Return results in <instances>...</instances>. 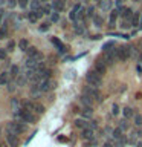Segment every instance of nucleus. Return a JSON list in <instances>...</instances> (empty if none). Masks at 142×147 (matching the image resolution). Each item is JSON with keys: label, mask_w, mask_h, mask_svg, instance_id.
Segmentation results:
<instances>
[{"label": "nucleus", "mask_w": 142, "mask_h": 147, "mask_svg": "<svg viewBox=\"0 0 142 147\" xmlns=\"http://www.w3.org/2000/svg\"><path fill=\"white\" fill-rule=\"evenodd\" d=\"M25 130H26V124L23 121H9L6 124V133H11V135L18 136Z\"/></svg>", "instance_id": "obj_1"}, {"label": "nucleus", "mask_w": 142, "mask_h": 147, "mask_svg": "<svg viewBox=\"0 0 142 147\" xmlns=\"http://www.w3.org/2000/svg\"><path fill=\"white\" fill-rule=\"evenodd\" d=\"M86 81L89 83L92 87H96V89H98V87L102 84V77L95 71H89L86 74Z\"/></svg>", "instance_id": "obj_2"}, {"label": "nucleus", "mask_w": 142, "mask_h": 147, "mask_svg": "<svg viewBox=\"0 0 142 147\" xmlns=\"http://www.w3.org/2000/svg\"><path fill=\"white\" fill-rule=\"evenodd\" d=\"M82 95H87V96H90V98H93L96 103H101L104 98L101 96L99 94V90L96 89V87H92V86H86L84 89H82Z\"/></svg>", "instance_id": "obj_3"}, {"label": "nucleus", "mask_w": 142, "mask_h": 147, "mask_svg": "<svg viewBox=\"0 0 142 147\" xmlns=\"http://www.w3.org/2000/svg\"><path fill=\"white\" fill-rule=\"evenodd\" d=\"M23 107L31 110V112H34L35 115H43L44 113V106L40 104V103H34V101H26V103H23Z\"/></svg>", "instance_id": "obj_4"}, {"label": "nucleus", "mask_w": 142, "mask_h": 147, "mask_svg": "<svg viewBox=\"0 0 142 147\" xmlns=\"http://www.w3.org/2000/svg\"><path fill=\"white\" fill-rule=\"evenodd\" d=\"M116 55L121 61H125V60L131 55V46H119L116 49Z\"/></svg>", "instance_id": "obj_5"}, {"label": "nucleus", "mask_w": 142, "mask_h": 147, "mask_svg": "<svg viewBox=\"0 0 142 147\" xmlns=\"http://www.w3.org/2000/svg\"><path fill=\"white\" fill-rule=\"evenodd\" d=\"M118 58L116 55V49L110 51V52H105L104 57H102V61L105 63V66H112V64H115V60Z\"/></svg>", "instance_id": "obj_6"}, {"label": "nucleus", "mask_w": 142, "mask_h": 147, "mask_svg": "<svg viewBox=\"0 0 142 147\" xmlns=\"http://www.w3.org/2000/svg\"><path fill=\"white\" fill-rule=\"evenodd\" d=\"M55 86H57V83H55L52 78H50V80H46V81H43V83H40V84H38L41 92H50L52 89H55Z\"/></svg>", "instance_id": "obj_7"}, {"label": "nucleus", "mask_w": 142, "mask_h": 147, "mask_svg": "<svg viewBox=\"0 0 142 147\" xmlns=\"http://www.w3.org/2000/svg\"><path fill=\"white\" fill-rule=\"evenodd\" d=\"M98 6L101 11H110L113 6V0H98Z\"/></svg>", "instance_id": "obj_8"}, {"label": "nucleus", "mask_w": 142, "mask_h": 147, "mask_svg": "<svg viewBox=\"0 0 142 147\" xmlns=\"http://www.w3.org/2000/svg\"><path fill=\"white\" fill-rule=\"evenodd\" d=\"M80 103L84 106V107H92L96 101L93 98H90V96H87V95H81V98H80Z\"/></svg>", "instance_id": "obj_9"}, {"label": "nucleus", "mask_w": 142, "mask_h": 147, "mask_svg": "<svg viewBox=\"0 0 142 147\" xmlns=\"http://www.w3.org/2000/svg\"><path fill=\"white\" fill-rule=\"evenodd\" d=\"M93 71H95V72H98L99 75H104L105 71H107V66H105V63H104V61H101V60H99V61H96V63H95V69H93Z\"/></svg>", "instance_id": "obj_10"}, {"label": "nucleus", "mask_w": 142, "mask_h": 147, "mask_svg": "<svg viewBox=\"0 0 142 147\" xmlns=\"http://www.w3.org/2000/svg\"><path fill=\"white\" fill-rule=\"evenodd\" d=\"M133 9L131 8H128V6H124V8H121V16L125 18V20H131L133 18Z\"/></svg>", "instance_id": "obj_11"}, {"label": "nucleus", "mask_w": 142, "mask_h": 147, "mask_svg": "<svg viewBox=\"0 0 142 147\" xmlns=\"http://www.w3.org/2000/svg\"><path fill=\"white\" fill-rule=\"evenodd\" d=\"M75 126H76L78 129H81L82 132L87 130V129H90V124H89V121H87V119H82V118L76 119V121H75Z\"/></svg>", "instance_id": "obj_12"}, {"label": "nucleus", "mask_w": 142, "mask_h": 147, "mask_svg": "<svg viewBox=\"0 0 142 147\" xmlns=\"http://www.w3.org/2000/svg\"><path fill=\"white\" fill-rule=\"evenodd\" d=\"M43 2L41 0H31V11H34V12H38V11H43V5H41Z\"/></svg>", "instance_id": "obj_13"}, {"label": "nucleus", "mask_w": 142, "mask_h": 147, "mask_svg": "<svg viewBox=\"0 0 142 147\" xmlns=\"http://www.w3.org/2000/svg\"><path fill=\"white\" fill-rule=\"evenodd\" d=\"M6 141L11 147H18V144H20V142H18V136L11 135V133H6Z\"/></svg>", "instance_id": "obj_14"}, {"label": "nucleus", "mask_w": 142, "mask_h": 147, "mask_svg": "<svg viewBox=\"0 0 142 147\" xmlns=\"http://www.w3.org/2000/svg\"><path fill=\"white\" fill-rule=\"evenodd\" d=\"M80 112H81L82 119H90L92 117H93V109L92 107H82Z\"/></svg>", "instance_id": "obj_15"}, {"label": "nucleus", "mask_w": 142, "mask_h": 147, "mask_svg": "<svg viewBox=\"0 0 142 147\" xmlns=\"http://www.w3.org/2000/svg\"><path fill=\"white\" fill-rule=\"evenodd\" d=\"M64 3H66V2H61V0H54V2H52L54 11L55 12H61L63 9H64Z\"/></svg>", "instance_id": "obj_16"}, {"label": "nucleus", "mask_w": 142, "mask_h": 147, "mask_svg": "<svg viewBox=\"0 0 142 147\" xmlns=\"http://www.w3.org/2000/svg\"><path fill=\"white\" fill-rule=\"evenodd\" d=\"M41 94H43V92L40 90L38 84H34V86L31 87V95H32V98H38V96H41Z\"/></svg>", "instance_id": "obj_17"}, {"label": "nucleus", "mask_w": 142, "mask_h": 147, "mask_svg": "<svg viewBox=\"0 0 142 147\" xmlns=\"http://www.w3.org/2000/svg\"><path fill=\"white\" fill-rule=\"evenodd\" d=\"M29 48H31V46H29V41H27L26 38L18 40V49H20V51H25V52H26Z\"/></svg>", "instance_id": "obj_18"}, {"label": "nucleus", "mask_w": 142, "mask_h": 147, "mask_svg": "<svg viewBox=\"0 0 142 147\" xmlns=\"http://www.w3.org/2000/svg\"><path fill=\"white\" fill-rule=\"evenodd\" d=\"M115 46H116V43L115 41H107V43H104L102 45V52H110V51H113L115 49Z\"/></svg>", "instance_id": "obj_19"}, {"label": "nucleus", "mask_w": 142, "mask_h": 147, "mask_svg": "<svg viewBox=\"0 0 142 147\" xmlns=\"http://www.w3.org/2000/svg\"><path fill=\"white\" fill-rule=\"evenodd\" d=\"M50 41H52V45L57 46V49L60 51V52H64V45H63L58 38H57V37H52V38H50Z\"/></svg>", "instance_id": "obj_20"}, {"label": "nucleus", "mask_w": 142, "mask_h": 147, "mask_svg": "<svg viewBox=\"0 0 142 147\" xmlns=\"http://www.w3.org/2000/svg\"><path fill=\"white\" fill-rule=\"evenodd\" d=\"M92 20H93L95 26H98V28H101V26H102V23H104V18H102V16H99V14H96Z\"/></svg>", "instance_id": "obj_21"}, {"label": "nucleus", "mask_w": 142, "mask_h": 147, "mask_svg": "<svg viewBox=\"0 0 142 147\" xmlns=\"http://www.w3.org/2000/svg\"><path fill=\"white\" fill-rule=\"evenodd\" d=\"M122 130L119 127H116V129H113V133H112V138L113 140H116V141H119V140H122Z\"/></svg>", "instance_id": "obj_22"}, {"label": "nucleus", "mask_w": 142, "mask_h": 147, "mask_svg": "<svg viewBox=\"0 0 142 147\" xmlns=\"http://www.w3.org/2000/svg\"><path fill=\"white\" fill-rule=\"evenodd\" d=\"M122 113H124V117H125V119L135 117V112H133L131 107H124V109H122Z\"/></svg>", "instance_id": "obj_23"}, {"label": "nucleus", "mask_w": 142, "mask_h": 147, "mask_svg": "<svg viewBox=\"0 0 142 147\" xmlns=\"http://www.w3.org/2000/svg\"><path fill=\"white\" fill-rule=\"evenodd\" d=\"M119 16V12H118V9H115V11L110 12V26H115V23H116V18Z\"/></svg>", "instance_id": "obj_24"}, {"label": "nucleus", "mask_w": 142, "mask_h": 147, "mask_svg": "<svg viewBox=\"0 0 142 147\" xmlns=\"http://www.w3.org/2000/svg\"><path fill=\"white\" fill-rule=\"evenodd\" d=\"M9 83V74L8 72H2L0 74V84H8Z\"/></svg>", "instance_id": "obj_25"}, {"label": "nucleus", "mask_w": 142, "mask_h": 147, "mask_svg": "<svg viewBox=\"0 0 142 147\" xmlns=\"http://www.w3.org/2000/svg\"><path fill=\"white\" fill-rule=\"evenodd\" d=\"M141 135H142V130H133L131 132V136H130V140H128V141H130V142H136V140Z\"/></svg>", "instance_id": "obj_26"}, {"label": "nucleus", "mask_w": 142, "mask_h": 147, "mask_svg": "<svg viewBox=\"0 0 142 147\" xmlns=\"http://www.w3.org/2000/svg\"><path fill=\"white\" fill-rule=\"evenodd\" d=\"M26 81H27V77L23 75V74H20V75L17 77V84H18V86H25Z\"/></svg>", "instance_id": "obj_27"}, {"label": "nucleus", "mask_w": 142, "mask_h": 147, "mask_svg": "<svg viewBox=\"0 0 142 147\" xmlns=\"http://www.w3.org/2000/svg\"><path fill=\"white\" fill-rule=\"evenodd\" d=\"M82 138H84V140H93V130H92V129L84 130L82 132Z\"/></svg>", "instance_id": "obj_28"}, {"label": "nucleus", "mask_w": 142, "mask_h": 147, "mask_svg": "<svg viewBox=\"0 0 142 147\" xmlns=\"http://www.w3.org/2000/svg\"><path fill=\"white\" fill-rule=\"evenodd\" d=\"M26 52H27V55H29V57H35V55H37V54H38V52H40V51H38V49H37V48H35V46H31V48H29V49H27V51H26Z\"/></svg>", "instance_id": "obj_29"}, {"label": "nucleus", "mask_w": 142, "mask_h": 147, "mask_svg": "<svg viewBox=\"0 0 142 147\" xmlns=\"http://www.w3.org/2000/svg\"><path fill=\"white\" fill-rule=\"evenodd\" d=\"M86 12H87V17H90V18H93V17L96 16V14H95V6H93V5H90V6L86 9Z\"/></svg>", "instance_id": "obj_30"}, {"label": "nucleus", "mask_w": 142, "mask_h": 147, "mask_svg": "<svg viewBox=\"0 0 142 147\" xmlns=\"http://www.w3.org/2000/svg\"><path fill=\"white\" fill-rule=\"evenodd\" d=\"M73 29H75V32H78V34H84V26H82V23H80L78 25V22L75 23V26H73Z\"/></svg>", "instance_id": "obj_31"}, {"label": "nucleus", "mask_w": 142, "mask_h": 147, "mask_svg": "<svg viewBox=\"0 0 142 147\" xmlns=\"http://www.w3.org/2000/svg\"><path fill=\"white\" fill-rule=\"evenodd\" d=\"M139 17H141L139 11L133 14V18H131V26H137V22H139Z\"/></svg>", "instance_id": "obj_32"}, {"label": "nucleus", "mask_w": 142, "mask_h": 147, "mask_svg": "<svg viewBox=\"0 0 142 147\" xmlns=\"http://www.w3.org/2000/svg\"><path fill=\"white\" fill-rule=\"evenodd\" d=\"M11 75H12V77H18V75H20V67L15 66V64H14V66H11Z\"/></svg>", "instance_id": "obj_33"}, {"label": "nucleus", "mask_w": 142, "mask_h": 147, "mask_svg": "<svg viewBox=\"0 0 142 147\" xmlns=\"http://www.w3.org/2000/svg\"><path fill=\"white\" fill-rule=\"evenodd\" d=\"M119 129L124 132V130H127L128 129V121L127 119H122V121H119Z\"/></svg>", "instance_id": "obj_34"}, {"label": "nucleus", "mask_w": 142, "mask_h": 147, "mask_svg": "<svg viewBox=\"0 0 142 147\" xmlns=\"http://www.w3.org/2000/svg\"><path fill=\"white\" fill-rule=\"evenodd\" d=\"M27 18H29L31 22H35L38 17H37V14H35L34 11H31V12H27Z\"/></svg>", "instance_id": "obj_35"}, {"label": "nucleus", "mask_w": 142, "mask_h": 147, "mask_svg": "<svg viewBox=\"0 0 142 147\" xmlns=\"http://www.w3.org/2000/svg\"><path fill=\"white\" fill-rule=\"evenodd\" d=\"M43 12L44 14H52V6H50V5H43Z\"/></svg>", "instance_id": "obj_36"}, {"label": "nucleus", "mask_w": 142, "mask_h": 147, "mask_svg": "<svg viewBox=\"0 0 142 147\" xmlns=\"http://www.w3.org/2000/svg\"><path fill=\"white\" fill-rule=\"evenodd\" d=\"M135 124L136 126H142V115H135Z\"/></svg>", "instance_id": "obj_37"}, {"label": "nucleus", "mask_w": 142, "mask_h": 147, "mask_svg": "<svg viewBox=\"0 0 142 147\" xmlns=\"http://www.w3.org/2000/svg\"><path fill=\"white\" fill-rule=\"evenodd\" d=\"M50 20H52V22H58L60 20V14L54 11L52 14H50Z\"/></svg>", "instance_id": "obj_38"}, {"label": "nucleus", "mask_w": 142, "mask_h": 147, "mask_svg": "<svg viewBox=\"0 0 142 147\" xmlns=\"http://www.w3.org/2000/svg\"><path fill=\"white\" fill-rule=\"evenodd\" d=\"M112 113H113V115H118V113H119V106H118V104H113V106H112Z\"/></svg>", "instance_id": "obj_39"}, {"label": "nucleus", "mask_w": 142, "mask_h": 147, "mask_svg": "<svg viewBox=\"0 0 142 147\" xmlns=\"http://www.w3.org/2000/svg\"><path fill=\"white\" fill-rule=\"evenodd\" d=\"M38 29H40L41 32L48 31V29H49V23H43V25H40V28H38Z\"/></svg>", "instance_id": "obj_40"}, {"label": "nucleus", "mask_w": 142, "mask_h": 147, "mask_svg": "<svg viewBox=\"0 0 142 147\" xmlns=\"http://www.w3.org/2000/svg\"><path fill=\"white\" fill-rule=\"evenodd\" d=\"M18 6L25 9V8L27 6V0H18Z\"/></svg>", "instance_id": "obj_41"}, {"label": "nucleus", "mask_w": 142, "mask_h": 147, "mask_svg": "<svg viewBox=\"0 0 142 147\" xmlns=\"http://www.w3.org/2000/svg\"><path fill=\"white\" fill-rule=\"evenodd\" d=\"M5 58H6V51L0 48V60H5Z\"/></svg>", "instance_id": "obj_42"}, {"label": "nucleus", "mask_w": 142, "mask_h": 147, "mask_svg": "<svg viewBox=\"0 0 142 147\" xmlns=\"http://www.w3.org/2000/svg\"><path fill=\"white\" fill-rule=\"evenodd\" d=\"M8 90L14 92V90H15V84H14V83H8Z\"/></svg>", "instance_id": "obj_43"}, {"label": "nucleus", "mask_w": 142, "mask_h": 147, "mask_svg": "<svg viewBox=\"0 0 142 147\" xmlns=\"http://www.w3.org/2000/svg\"><path fill=\"white\" fill-rule=\"evenodd\" d=\"M5 35H6V26H3L2 29H0V38H3Z\"/></svg>", "instance_id": "obj_44"}, {"label": "nucleus", "mask_w": 142, "mask_h": 147, "mask_svg": "<svg viewBox=\"0 0 142 147\" xmlns=\"http://www.w3.org/2000/svg\"><path fill=\"white\" fill-rule=\"evenodd\" d=\"M89 124H90V129H92V130H95V129L98 127V123H96V121H89Z\"/></svg>", "instance_id": "obj_45"}, {"label": "nucleus", "mask_w": 142, "mask_h": 147, "mask_svg": "<svg viewBox=\"0 0 142 147\" xmlns=\"http://www.w3.org/2000/svg\"><path fill=\"white\" fill-rule=\"evenodd\" d=\"M14 46H15V43H14V41H9V43H8V51H12Z\"/></svg>", "instance_id": "obj_46"}, {"label": "nucleus", "mask_w": 142, "mask_h": 147, "mask_svg": "<svg viewBox=\"0 0 142 147\" xmlns=\"http://www.w3.org/2000/svg\"><path fill=\"white\" fill-rule=\"evenodd\" d=\"M8 5H9V6H15V0H8Z\"/></svg>", "instance_id": "obj_47"}, {"label": "nucleus", "mask_w": 142, "mask_h": 147, "mask_svg": "<svg viewBox=\"0 0 142 147\" xmlns=\"http://www.w3.org/2000/svg\"><path fill=\"white\" fill-rule=\"evenodd\" d=\"M102 147H115V146H113V142L110 141V142H105V144H104Z\"/></svg>", "instance_id": "obj_48"}, {"label": "nucleus", "mask_w": 142, "mask_h": 147, "mask_svg": "<svg viewBox=\"0 0 142 147\" xmlns=\"http://www.w3.org/2000/svg\"><path fill=\"white\" fill-rule=\"evenodd\" d=\"M136 71H137V74H139V75H141V74H142V67L139 66V64H137V67H136Z\"/></svg>", "instance_id": "obj_49"}, {"label": "nucleus", "mask_w": 142, "mask_h": 147, "mask_svg": "<svg viewBox=\"0 0 142 147\" xmlns=\"http://www.w3.org/2000/svg\"><path fill=\"white\" fill-rule=\"evenodd\" d=\"M136 147H142V142H137V144H136Z\"/></svg>", "instance_id": "obj_50"}, {"label": "nucleus", "mask_w": 142, "mask_h": 147, "mask_svg": "<svg viewBox=\"0 0 142 147\" xmlns=\"http://www.w3.org/2000/svg\"><path fill=\"white\" fill-rule=\"evenodd\" d=\"M0 25H2V12H0Z\"/></svg>", "instance_id": "obj_51"}, {"label": "nucleus", "mask_w": 142, "mask_h": 147, "mask_svg": "<svg viewBox=\"0 0 142 147\" xmlns=\"http://www.w3.org/2000/svg\"><path fill=\"white\" fill-rule=\"evenodd\" d=\"M131 2H141V0H131Z\"/></svg>", "instance_id": "obj_52"}, {"label": "nucleus", "mask_w": 142, "mask_h": 147, "mask_svg": "<svg viewBox=\"0 0 142 147\" xmlns=\"http://www.w3.org/2000/svg\"><path fill=\"white\" fill-rule=\"evenodd\" d=\"M0 135H2V127H0Z\"/></svg>", "instance_id": "obj_53"}, {"label": "nucleus", "mask_w": 142, "mask_h": 147, "mask_svg": "<svg viewBox=\"0 0 142 147\" xmlns=\"http://www.w3.org/2000/svg\"><path fill=\"white\" fill-rule=\"evenodd\" d=\"M61 2H66V0H61Z\"/></svg>", "instance_id": "obj_54"}, {"label": "nucleus", "mask_w": 142, "mask_h": 147, "mask_svg": "<svg viewBox=\"0 0 142 147\" xmlns=\"http://www.w3.org/2000/svg\"><path fill=\"white\" fill-rule=\"evenodd\" d=\"M0 147H2V146H0Z\"/></svg>", "instance_id": "obj_55"}]
</instances>
